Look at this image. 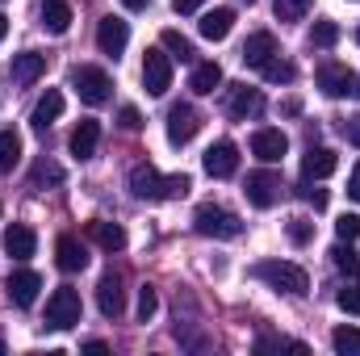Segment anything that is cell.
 I'll use <instances>...</instances> for the list:
<instances>
[{
  "instance_id": "cell-32",
  "label": "cell",
  "mask_w": 360,
  "mask_h": 356,
  "mask_svg": "<svg viewBox=\"0 0 360 356\" xmlns=\"http://www.w3.org/2000/svg\"><path fill=\"white\" fill-rule=\"evenodd\" d=\"M331 348L340 356H360V327H335Z\"/></svg>"
},
{
  "instance_id": "cell-30",
  "label": "cell",
  "mask_w": 360,
  "mask_h": 356,
  "mask_svg": "<svg viewBox=\"0 0 360 356\" xmlns=\"http://www.w3.org/2000/svg\"><path fill=\"white\" fill-rule=\"evenodd\" d=\"M331 265L340 268V272H348V276H356L360 272V252L348 243V239H340V243L331 248Z\"/></svg>"
},
{
  "instance_id": "cell-39",
  "label": "cell",
  "mask_w": 360,
  "mask_h": 356,
  "mask_svg": "<svg viewBox=\"0 0 360 356\" xmlns=\"http://www.w3.org/2000/svg\"><path fill=\"white\" fill-rule=\"evenodd\" d=\"M340 310H348V314H360V285H348V289H340Z\"/></svg>"
},
{
  "instance_id": "cell-10",
  "label": "cell",
  "mask_w": 360,
  "mask_h": 356,
  "mask_svg": "<svg viewBox=\"0 0 360 356\" xmlns=\"http://www.w3.org/2000/svg\"><path fill=\"white\" fill-rule=\"evenodd\" d=\"M38 289H42V276H38L34 268H17V272H8V281H4V293H8L17 306H34V302H38Z\"/></svg>"
},
{
  "instance_id": "cell-8",
  "label": "cell",
  "mask_w": 360,
  "mask_h": 356,
  "mask_svg": "<svg viewBox=\"0 0 360 356\" xmlns=\"http://www.w3.org/2000/svg\"><path fill=\"white\" fill-rule=\"evenodd\" d=\"M197 130H201V117H197L193 105H172V109H168V143H172V147L193 143Z\"/></svg>"
},
{
  "instance_id": "cell-19",
  "label": "cell",
  "mask_w": 360,
  "mask_h": 356,
  "mask_svg": "<svg viewBox=\"0 0 360 356\" xmlns=\"http://www.w3.org/2000/svg\"><path fill=\"white\" fill-rule=\"evenodd\" d=\"M197 30H201L205 42H222V38L235 30V8H210V13H201Z\"/></svg>"
},
{
  "instance_id": "cell-6",
  "label": "cell",
  "mask_w": 360,
  "mask_h": 356,
  "mask_svg": "<svg viewBox=\"0 0 360 356\" xmlns=\"http://www.w3.org/2000/svg\"><path fill=\"white\" fill-rule=\"evenodd\" d=\"M205 172L214 180H226V177H235L239 172V147L231 143V139H222V143H214L210 151H205Z\"/></svg>"
},
{
  "instance_id": "cell-31",
  "label": "cell",
  "mask_w": 360,
  "mask_h": 356,
  "mask_svg": "<svg viewBox=\"0 0 360 356\" xmlns=\"http://www.w3.org/2000/svg\"><path fill=\"white\" fill-rule=\"evenodd\" d=\"M260 76H264L269 84H293V76H297V72H293V63H289V59H281V55H272L269 63L260 68Z\"/></svg>"
},
{
  "instance_id": "cell-35",
  "label": "cell",
  "mask_w": 360,
  "mask_h": 356,
  "mask_svg": "<svg viewBox=\"0 0 360 356\" xmlns=\"http://www.w3.org/2000/svg\"><path fill=\"white\" fill-rule=\"evenodd\" d=\"M335 235L348 239V243H356L360 239V214H340L335 218Z\"/></svg>"
},
{
  "instance_id": "cell-2",
  "label": "cell",
  "mask_w": 360,
  "mask_h": 356,
  "mask_svg": "<svg viewBox=\"0 0 360 356\" xmlns=\"http://www.w3.org/2000/svg\"><path fill=\"white\" fill-rule=\"evenodd\" d=\"M193 227H197V235H205V239H239V235H243L239 214H231V210H222V205H201V210L193 214Z\"/></svg>"
},
{
  "instance_id": "cell-44",
  "label": "cell",
  "mask_w": 360,
  "mask_h": 356,
  "mask_svg": "<svg viewBox=\"0 0 360 356\" xmlns=\"http://www.w3.org/2000/svg\"><path fill=\"white\" fill-rule=\"evenodd\" d=\"M201 4H205V0H172V8H176V13H197Z\"/></svg>"
},
{
  "instance_id": "cell-28",
  "label": "cell",
  "mask_w": 360,
  "mask_h": 356,
  "mask_svg": "<svg viewBox=\"0 0 360 356\" xmlns=\"http://www.w3.org/2000/svg\"><path fill=\"white\" fill-rule=\"evenodd\" d=\"M55 184H63V168L55 164V160H38L34 164V172H30V189H55Z\"/></svg>"
},
{
  "instance_id": "cell-9",
  "label": "cell",
  "mask_w": 360,
  "mask_h": 356,
  "mask_svg": "<svg viewBox=\"0 0 360 356\" xmlns=\"http://www.w3.org/2000/svg\"><path fill=\"white\" fill-rule=\"evenodd\" d=\"M8 76H13V84H17V89L38 84V80L46 76V55H38V51H21V55H13Z\"/></svg>"
},
{
  "instance_id": "cell-11",
  "label": "cell",
  "mask_w": 360,
  "mask_h": 356,
  "mask_svg": "<svg viewBox=\"0 0 360 356\" xmlns=\"http://www.w3.org/2000/svg\"><path fill=\"white\" fill-rule=\"evenodd\" d=\"M285 151H289L285 130L264 126V130H256V134H252V155H256V160H264V164H281V160H285Z\"/></svg>"
},
{
  "instance_id": "cell-26",
  "label": "cell",
  "mask_w": 360,
  "mask_h": 356,
  "mask_svg": "<svg viewBox=\"0 0 360 356\" xmlns=\"http://www.w3.org/2000/svg\"><path fill=\"white\" fill-rule=\"evenodd\" d=\"M89 235L105 248V252H122L126 248V231L117 227V222H105V218H96V222H89Z\"/></svg>"
},
{
  "instance_id": "cell-49",
  "label": "cell",
  "mask_w": 360,
  "mask_h": 356,
  "mask_svg": "<svg viewBox=\"0 0 360 356\" xmlns=\"http://www.w3.org/2000/svg\"><path fill=\"white\" fill-rule=\"evenodd\" d=\"M356 42H360V30H356Z\"/></svg>"
},
{
  "instance_id": "cell-5",
  "label": "cell",
  "mask_w": 360,
  "mask_h": 356,
  "mask_svg": "<svg viewBox=\"0 0 360 356\" xmlns=\"http://www.w3.org/2000/svg\"><path fill=\"white\" fill-rule=\"evenodd\" d=\"M143 89L151 92V96H164V92L172 89V55L164 46H155V51L143 55Z\"/></svg>"
},
{
  "instance_id": "cell-18",
  "label": "cell",
  "mask_w": 360,
  "mask_h": 356,
  "mask_svg": "<svg viewBox=\"0 0 360 356\" xmlns=\"http://www.w3.org/2000/svg\"><path fill=\"white\" fill-rule=\"evenodd\" d=\"M96 143H101V122L96 117H80L76 130H72V155L76 160H92L96 155Z\"/></svg>"
},
{
  "instance_id": "cell-1",
  "label": "cell",
  "mask_w": 360,
  "mask_h": 356,
  "mask_svg": "<svg viewBox=\"0 0 360 356\" xmlns=\"http://www.w3.org/2000/svg\"><path fill=\"white\" fill-rule=\"evenodd\" d=\"M252 276L264 281V285H272L276 293H289V298H302V293L310 289L306 268L289 265V260H260V265H252Z\"/></svg>"
},
{
  "instance_id": "cell-41",
  "label": "cell",
  "mask_w": 360,
  "mask_h": 356,
  "mask_svg": "<svg viewBox=\"0 0 360 356\" xmlns=\"http://www.w3.org/2000/svg\"><path fill=\"white\" fill-rule=\"evenodd\" d=\"M302 197H306L314 210H323V205H327V189H314V184H306V189H302Z\"/></svg>"
},
{
  "instance_id": "cell-16",
  "label": "cell",
  "mask_w": 360,
  "mask_h": 356,
  "mask_svg": "<svg viewBox=\"0 0 360 356\" xmlns=\"http://www.w3.org/2000/svg\"><path fill=\"white\" fill-rule=\"evenodd\" d=\"M335 168H340V155H335L331 147H310V151L302 155V177L306 180H327Z\"/></svg>"
},
{
  "instance_id": "cell-40",
  "label": "cell",
  "mask_w": 360,
  "mask_h": 356,
  "mask_svg": "<svg viewBox=\"0 0 360 356\" xmlns=\"http://www.w3.org/2000/svg\"><path fill=\"white\" fill-rule=\"evenodd\" d=\"M117 117H122V130H143V113H139L134 105H122Z\"/></svg>"
},
{
  "instance_id": "cell-12",
  "label": "cell",
  "mask_w": 360,
  "mask_h": 356,
  "mask_svg": "<svg viewBox=\"0 0 360 356\" xmlns=\"http://www.w3.org/2000/svg\"><path fill=\"white\" fill-rule=\"evenodd\" d=\"M126 42H130V25H126L122 17H101V25H96V46L117 59V55L126 51Z\"/></svg>"
},
{
  "instance_id": "cell-43",
  "label": "cell",
  "mask_w": 360,
  "mask_h": 356,
  "mask_svg": "<svg viewBox=\"0 0 360 356\" xmlns=\"http://www.w3.org/2000/svg\"><path fill=\"white\" fill-rule=\"evenodd\" d=\"M348 197H352V201H360V164L352 168V177H348Z\"/></svg>"
},
{
  "instance_id": "cell-47",
  "label": "cell",
  "mask_w": 360,
  "mask_h": 356,
  "mask_svg": "<svg viewBox=\"0 0 360 356\" xmlns=\"http://www.w3.org/2000/svg\"><path fill=\"white\" fill-rule=\"evenodd\" d=\"M348 92H352V96L360 101V76H352V89H348Z\"/></svg>"
},
{
  "instance_id": "cell-7",
  "label": "cell",
  "mask_w": 360,
  "mask_h": 356,
  "mask_svg": "<svg viewBox=\"0 0 360 356\" xmlns=\"http://www.w3.org/2000/svg\"><path fill=\"white\" fill-rule=\"evenodd\" d=\"M281 177L276 172H252L248 177V184H243V193H248V201L256 205V210H269V205H276L281 201Z\"/></svg>"
},
{
  "instance_id": "cell-14",
  "label": "cell",
  "mask_w": 360,
  "mask_h": 356,
  "mask_svg": "<svg viewBox=\"0 0 360 356\" xmlns=\"http://www.w3.org/2000/svg\"><path fill=\"white\" fill-rule=\"evenodd\" d=\"M272 55H281L276 34H269V30H256V34H248V42H243V55H239V59H243L248 68H256V72H260Z\"/></svg>"
},
{
  "instance_id": "cell-37",
  "label": "cell",
  "mask_w": 360,
  "mask_h": 356,
  "mask_svg": "<svg viewBox=\"0 0 360 356\" xmlns=\"http://www.w3.org/2000/svg\"><path fill=\"white\" fill-rule=\"evenodd\" d=\"M155 310H160V298H155V289H151V285H143V289H139V319L147 323Z\"/></svg>"
},
{
  "instance_id": "cell-15",
  "label": "cell",
  "mask_w": 360,
  "mask_h": 356,
  "mask_svg": "<svg viewBox=\"0 0 360 356\" xmlns=\"http://www.w3.org/2000/svg\"><path fill=\"white\" fill-rule=\"evenodd\" d=\"M55 265L63 268V272H84V268H89L84 243H80L76 235H59V239H55Z\"/></svg>"
},
{
  "instance_id": "cell-34",
  "label": "cell",
  "mask_w": 360,
  "mask_h": 356,
  "mask_svg": "<svg viewBox=\"0 0 360 356\" xmlns=\"http://www.w3.org/2000/svg\"><path fill=\"white\" fill-rule=\"evenodd\" d=\"M272 8H276V21H302L310 0H272Z\"/></svg>"
},
{
  "instance_id": "cell-36",
  "label": "cell",
  "mask_w": 360,
  "mask_h": 356,
  "mask_svg": "<svg viewBox=\"0 0 360 356\" xmlns=\"http://www.w3.org/2000/svg\"><path fill=\"white\" fill-rule=\"evenodd\" d=\"M310 239H314V222H306V218H293V222H289V243L306 248Z\"/></svg>"
},
{
  "instance_id": "cell-33",
  "label": "cell",
  "mask_w": 360,
  "mask_h": 356,
  "mask_svg": "<svg viewBox=\"0 0 360 356\" xmlns=\"http://www.w3.org/2000/svg\"><path fill=\"white\" fill-rule=\"evenodd\" d=\"M335 42H340V25H335V21H314V30H310V46L331 51Z\"/></svg>"
},
{
  "instance_id": "cell-22",
  "label": "cell",
  "mask_w": 360,
  "mask_h": 356,
  "mask_svg": "<svg viewBox=\"0 0 360 356\" xmlns=\"http://www.w3.org/2000/svg\"><path fill=\"white\" fill-rule=\"evenodd\" d=\"M319 89H323V96H344V92L352 89V72L344 68V63H323L319 68Z\"/></svg>"
},
{
  "instance_id": "cell-24",
  "label": "cell",
  "mask_w": 360,
  "mask_h": 356,
  "mask_svg": "<svg viewBox=\"0 0 360 356\" xmlns=\"http://www.w3.org/2000/svg\"><path fill=\"white\" fill-rule=\"evenodd\" d=\"M222 84V68L214 63V59H205V63H193V76H188V89L197 92V96H210V92Z\"/></svg>"
},
{
  "instance_id": "cell-23",
  "label": "cell",
  "mask_w": 360,
  "mask_h": 356,
  "mask_svg": "<svg viewBox=\"0 0 360 356\" xmlns=\"http://www.w3.org/2000/svg\"><path fill=\"white\" fill-rule=\"evenodd\" d=\"M226 109H231V117H256L260 109H264V92L260 89H248V84H239V89L231 92V101H226Z\"/></svg>"
},
{
  "instance_id": "cell-17",
  "label": "cell",
  "mask_w": 360,
  "mask_h": 356,
  "mask_svg": "<svg viewBox=\"0 0 360 356\" xmlns=\"http://www.w3.org/2000/svg\"><path fill=\"white\" fill-rule=\"evenodd\" d=\"M59 113H63V92H59V89H46L42 96H38L34 113H30V126H34L38 134H46V126H51V122H59Z\"/></svg>"
},
{
  "instance_id": "cell-45",
  "label": "cell",
  "mask_w": 360,
  "mask_h": 356,
  "mask_svg": "<svg viewBox=\"0 0 360 356\" xmlns=\"http://www.w3.org/2000/svg\"><path fill=\"white\" fill-rule=\"evenodd\" d=\"M122 4H126V8H134V13H139V8H147V4H151V0H122Z\"/></svg>"
},
{
  "instance_id": "cell-25",
  "label": "cell",
  "mask_w": 360,
  "mask_h": 356,
  "mask_svg": "<svg viewBox=\"0 0 360 356\" xmlns=\"http://www.w3.org/2000/svg\"><path fill=\"white\" fill-rule=\"evenodd\" d=\"M42 25H46V34H68L72 4L68 0H42Z\"/></svg>"
},
{
  "instance_id": "cell-46",
  "label": "cell",
  "mask_w": 360,
  "mask_h": 356,
  "mask_svg": "<svg viewBox=\"0 0 360 356\" xmlns=\"http://www.w3.org/2000/svg\"><path fill=\"white\" fill-rule=\"evenodd\" d=\"M4 34H8V17L0 13V42H4Z\"/></svg>"
},
{
  "instance_id": "cell-48",
  "label": "cell",
  "mask_w": 360,
  "mask_h": 356,
  "mask_svg": "<svg viewBox=\"0 0 360 356\" xmlns=\"http://www.w3.org/2000/svg\"><path fill=\"white\" fill-rule=\"evenodd\" d=\"M0 352H4V340H0Z\"/></svg>"
},
{
  "instance_id": "cell-3",
  "label": "cell",
  "mask_w": 360,
  "mask_h": 356,
  "mask_svg": "<svg viewBox=\"0 0 360 356\" xmlns=\"http://www.w3.org/2000/svg\"><path fill=\"white\" fill-rule=\"evenodd\" d=\"M80 314H84V306H80V293H76L72 285H59V289L46 298V327L68 331V327L80 323Z\"/></svg>"
},
{
  "instance_id": "cell-13",
  "label": "cell",
  "mask_w": 360,
  "mask_h": 356,
  "mask_svg": "<svg viewBox=\"0 0 360 356\" xmlns=\"http://www.w3.org/2000/svg\"><path fill=\"white\" fill-rule=\"evenodd\" d=\"M96 306H101L105 319H117V314L126 310V289H122V276H117V272H105V276H101V285H96Z\"/></svg>"
},
{
  "instance_id": "cell-27",
  "label": "cell",
  "mask_w": 360,
  "mask_h": 356,
  "mask_svg": "<svg viewBox=\"0 0 360 356\" xmlns=\"http://www.w3.org/2000/svg\"><path fill=\"white\" fill-rule=\"evenodd\" d=\"M21 160V134L17 130H0V177H8Z\"/></svg>"
},
{
  "instance_id": "cell-20",
  "label": "cell",
  "mask_w": 360,
  "mask_h": 356,
  "mask_svg": "<svg viewBox=\"0 0 360 356\" xmlns=\"http://www.w3.org/2000/svg\"><path fill=\"white\" fill-rule=\"evenodd\" d=\"M130 193L143 201H155V197H164V177L151 164H139V168H130Z\"/></svg>"
},
{
  "instance_id": "cell-21",
  "label": "cell",
  "mask_w": 360,
  "mask_h": 356,
  "mask_svg": "<svg viewBox=\"0 0 360 356\" xmlns=\"http://www.w3.org/2000/svg\"><path fill=\"white\" fill-rule=\"evenodd\" d=\"M34 248H38V235H34L25 222H13V227L4 231V252H8L13 260H30Z\"/></svg>"
},
{
  "instance_id": "cell-50",
  "label": "cell",
  "mask_w": 360,
  "mask_h": 356,
  "mask_svg": "<svg viewBox=\"0 0 360 356\" xmlns=\"http://www.w3.org/2000/svg\"><path fill=\"white\" fill-rule=\"evenodd\" d=\"M248 4H256V0H248Z\"/></svg>"
},
{
  "instance_id": "cell-4",
  "label": "cell",
  "mask_w": 360,
  "mask_h": 356,
  "mask_svg": "<svg viewBox=\"0 0 360 356\" xmlns=\"http://www.w3.org/2000/svg\"><path fill=\"white\" fill-rule=\"evenodd\" d=\"M72 89L80 92V101H84V105H105V101L113 96V80H109V72H105V68L84 63V68H76V72H72Z\"/></svg>"
},
{
  "instance_id": "cell-42",
  "label": "cell",
  "mask_w": 360,
  "mask_h": 356,
  "mask_svg": "<svg viewBox=\"0 0 360 356\" xmlns=\"http://www.w3.org/2000/svg\"><path fill=\"white\" fill-rule=\"evenodd\" d=\"M344 134H348V143H352V147H360V113H356V117H348Z\"/></svg>"
},
{
  "instance_id": "cell-38",
  "label": "cell",
  "mask_w": 360,
  "mask_h": 356,
  "mask_svg": "<svg viewBox=\"0 0 360 356\" xmlns=\"http://www.w3.org/2000/svg\"><path fill=\"white\" fill-rule=\"evenodd\" d=\"M193 189V180L184 177V172H176V177H164V197H184Z\"/></svg>"
},
{
  "instance_id": "cell-29",
  "label": "cell",
  "mask_w": 360,
  "mask_h": 356,
  "mask_svg": "<svg viewBox=\"0 0 360 356\" xmlns=\"http://www.w3.org/2000/svg\"><path fill=\"white\" fill-rule=\"evenodd\" d=\"M160 46H164L172 59H180V63H193V55H197V51H193V42H188L180 30H164V34H160Z\"/></svg>"
}]
</instances>
